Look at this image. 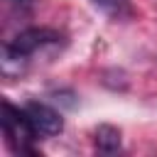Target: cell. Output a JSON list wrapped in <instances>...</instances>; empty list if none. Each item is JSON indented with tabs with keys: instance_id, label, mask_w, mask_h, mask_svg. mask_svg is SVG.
Returning a JSON list of instances; mask_svg holds the SVG:
<instances>
[{
	"instance_id": "obj_1",
	"label": "cell",
	"mask_w": 157,
	"mask_h": 157,
	"mask_svg": "<svg viewBox=\"0 0 157 157\" xmlns=\"http://www.w3.org/2000/svg\"><path fill=\"white\" fill-rule=\"evenodd\" d=\"M59 42H61V34L52 27H27V29H22L20 34H15L10 42L2 44V56H0L2 74H7V76L20 74V69L27 64V59L32 54H37L44 47L59 44Z\"/></svg>"
},
{
	"instance_id": "obj_2",
	"label": "cell",
	"mask_w": 157,
	"mask_h": 157,
	"mask_svg": "<svg viewBox=\"0 0 157 157\" xmlns=\"http://www.w3.org/2000/svg\"><path fill=\"white\" fill-rule=\"evenodd\" d=\"M2 132L7 137V142L17 150V152H34L32 142L39 137L37 130L32 128L25 108L12 105L10 101L2 103Z\"/></svg>"
},
{
	"instance_id": "obj_3",
	"label": "cell",
	"mask_w": 157,
	"mask_h": 157,
	"mask_svg": "<svg viewBox=\"0 0 157 157\" xmlns=\"http://www.w3.org/2000/svg\"><path fill=\"white\" fill-rule=\"evenodd\" d=\"M25 113L32 123V128L37 130V135L42 137H52V135H59L64 130V118L59 110H54L52 105L47 103H39V101H32L25 105Z\"/></svg>"
},
{
	"instance_id": "obj_4",
	"label": "cell",
	"mask_w": 157,
	"mask_h": 157,
	"mask_svg": "<svg viewBox=\"0 0 157 157\" xmlns=\"http://www.w3.org/2000/svg\"><path fill=\"white\" fill-rule=\"evenodd\" d=\"M96 147L101 152L120 150V130L113 128V125H98L96 128Z\"/></svg>"
},
{
	"instance_id": "obj_5",
	"label": "cell",
	"mask_w": 157,
	"mask_h": 157,
	"mask_svg": "<svg viewBox=\"0 0 157 157\" xmlns=\"http://www.w3.org/2000/svg\"><path fill=\"white\" fill-rule=\"evenodd\" d=\"M103 15L113 17V20H125L132 15V5L130 0H91Z\"/></svg>"
},
{
	"instance_id": "obj_6",
	"label": "cell",
	"mask_w": 157,
	"mask_h": 157,
	"mask_svg": "<svg viewBox=\"0 0 157 157\" xmlns=\"http://www.w3.org/2000/svg\"><path fill=\"white\" fill-rule=\"evenodd\" d=\"M10 2H17V5H27V2H32V0H10Z\"/></svg>"
}]
</instances>
